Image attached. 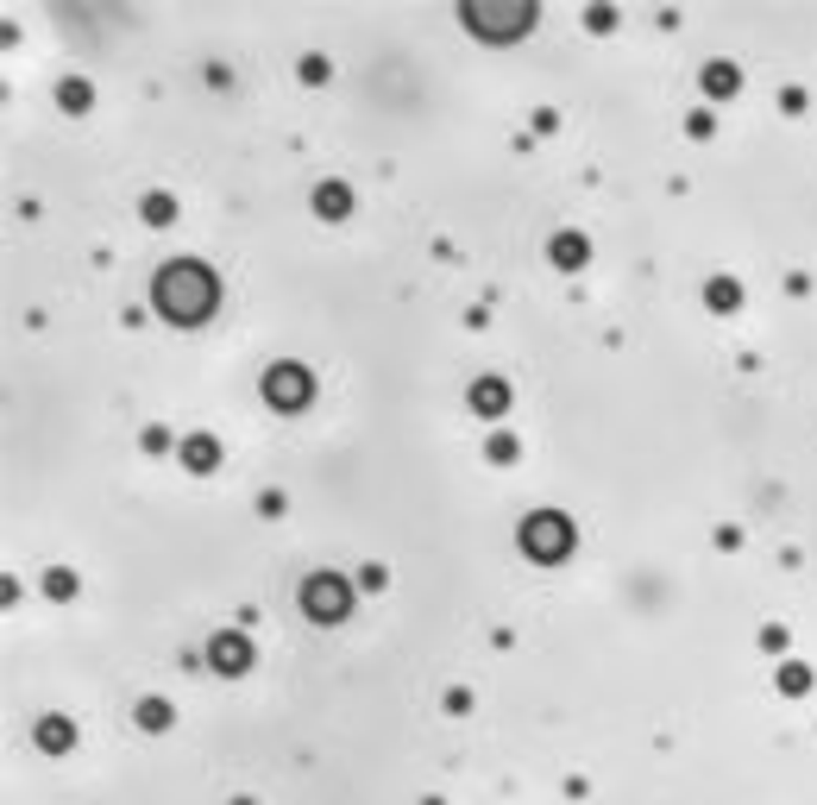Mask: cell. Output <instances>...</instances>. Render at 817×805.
I'll return each mask as SVG.
<instances>
[{
	"mask_svg": "<svg viewBox=\"0 0 817 805\" xmlns=\"http://www.w3.org/2000/svg\"><path fill=\"white\" fill-rule=\"evenodd\" d=\"M157 309L170 315V321H201L208 309H214V278L201 271V264H170V271L157 278Z\"/></svg>",
	"mask_w": 817,
	"mask_h": 805,
	"instance_id": "6da1fadb",
	"label": "cell"
},
{
	"mask_svg": "<svg viewBox=\"0 0 817 805\" xmlns=\"http://www.w3.org/2000/svg\"><path fill=\"white\" fill-rule=\"evenodd\" d=\"M302 604H309L315 623H340V617H346V586L328 579V573H315V579L302 586Z\"/></svg>",
	"mask_w": 817,
	"mask_h": 805,
	"instance_id": "7a4b0ae2",
	"label": "cell"
},
{
	"mask_svg": "<svg viewBox=\"0 0 817 805\" xmlns=\"http://www.w3.org/2000/svg\"><path fill=\"white\" fill-rule=\"evenodd\" d=\"M522 542H528V554H540V561H560L573 535H566V522H560V516H534V522L522 528Z\"/></svg>",
	"mask_w": 817,
	"mask_h": 805,
	"instance_id": "3957f363",
	"label": "cell"
},
{
	"mask_svg": "<svg viewBox=\"0 0 817 805\" xmlns=\"http://www.w3.org/2000/svg\"><path fill=\"white\" fill-rule=\"evenodd\" d=\"M264 390H270V403H284V409H296V403H309V378L296 372V365H277L264 378Z\"/></svg>",
	"mask_w": 817,
	"mask_h": 805,
	"instance_id": "277c9868",
	"label": "cell"
},
{
	"mask_svg": "<svg viewBox=\"0 0 817 805\" xmlns=\"http://www.w3.org/2000/svg\"><path fill=\"white\" fill-rule=\"evenodd\" d=\"M245 661H251V648H245L239 636H220V642H214V667H220V673H239Z\"/></svg>",
	"mask_w": 817,
	"mask_h": 805,
	"instance_id": "5b68a950",
	"label": "cell"
},
{
	"mask_svg": "<svg viewBox=\"0 0 817 805\" xmlns=\"http://www.w3.org/2000/svg\"><path fill=\"white\" fill-rule=\"evenodd\" d=\"M472 403H478L484 415H497V403H503V384H478V390H472Z\"/></svg>",
	"mask_w": 817,
	"mask_h": 805,
	"instance_id": "8992f818",
	"label": "cell"
},
{
	"mask_svg": "<svg viewBox=\"0 0 817 805\" xmlns=\"http://www.w3.org/2000/svg\"><path fill=\"white\" fill-rule=\"evenodd\" d=\"M321 214H346V189H321Z\"/></svg>",
	"mask_w": 817,
	"mask_h": 805,
	"instance_id": "52a82bcc",
	"label": "cell"
},
{
	"mask_svg": "<svg viewBox=\"0 0 817 805\" xmlns=\"http://www.w3.org/2000/svg\"><path fill=\"white\" fill-rule=\"evenodd\" d=\"M579 252H585L579 239H554V258H560V264H579Z\"/></svg>",
	"mask_w": 817,
	"mask_h": 805,
	"instance_id": "ba28073f",
	"label": "cell"
}]
</instances>
